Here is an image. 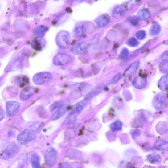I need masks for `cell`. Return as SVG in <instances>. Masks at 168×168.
I'll return each mask as SVG.
<instances>
[{
  "mask_svg": "<svg viewBox=\"0 0 168 168\" xmlns=\"http://www.w3.org/2000/svg\"><path fill=\"white\" fill-rule=\"evenodd\" d=\"M66 108H67L64 105L61 106L53 115L52 117V120H55L60 118L65 113Z\"/></svg>",
  "mask_w": 168,
  "mask_h": 168,
  "instance_id": "12",
  "label": "cell"
},
{
  "mask_svg": "<svg viewBox=\"0 0 168 168\" xmlns=\"http://www.w3.org/2000/svg\"><path fill=\"white\" fill-rule=\"evenodd\" d=\"M27 80L26 77H19L17 80V83L20 86H22L23 84H25V83H27Z\"/></svg>",
  "mask_w": 168,
  "mask_h": 168,
  "instance_id": "21",
  "label": "cell"
},
{
  "mask_svg": "<svg viewBox=\"0 0 168 168\" xmlns=\"http://www.w3.org/2000/svg\"><path fill=\"white\" fill-rule=\"evenodd\" d=\"M88 45L85 43H82L76 45L72 49V52L75 54L78 55L85 52L87 50Z\"/></svg>",
  "mask_w": 168,
  "mask_h": 168,
  "instance_id": "9",
  "label": "cell"
},
{
  "mask_svg": "<svg viewBox=\"0 0 168 168\" xmlns=\"http://www.w3.org/2000/svg\"><path fill=\"white\" fill-rule=\"evenodd\" d=\"M5 115V111L2 108L0 107V121L4 118Z\"/></svg>",
  "mask_w": 168,
  "mask_h": 168,
  "instance_id": "23",
  "label": "cell"
},
{
  "mask_svg": "<svg viewBox=\"0 0 168 168\" xmlns=\"http://www.w3.org/2000/svg\"><path fill=\"white\" fill-rule=\"evenodd\" d=\"M32 47L35 49L39 50L42 47L41 43L40 40L38 39H35L33 41L32 43Z\"/></svg>",
  "mask_w": 168,
  "mask_h": 168,
  "instance_id": "18",
  "label": "cell"
},
{
  "mask_svg": "<svg viewBox=\"0 0 168 168\" xmlns=\"http://www.w3.org/2000/svg\"><path fill=\"white\" fill-rule=\"evenodd\" d=\"M35 89L31 87H27L24 88L20 94V99L23 101L28 100L34 94Z\"/></svg>",
  "mask_w": 168,
  "mask_h": 168,
  "instance_id": "8",
  "label": "cell"
},
{
  "mask_svg": "<svg viewBox=\"0 0 168 168\" xmlns=\"http://www.w3.org/2000/svg\"><path fill=\"white\" fill-rule=\"evenodd\" d=\"M52 76L48 72H43L35 74L33 78L34 82L37 85H42L49 82Z\"/></svg>",
  "mask_w": 168,
  "mask_h": 168,
  "instance_id": "2",
  "label": "cell"
},
{
  "mask_svg": "<svg viewBox=\"0 0 168 168\" xmlns=\"http://www.w3.org/2000/svg\"><path fill=\"white\" fill-rule=\"evenodd\" d=\"M130 21L133 24H137L138 22V19L135 17L131 18H130Z\"/></svg>",
  "mask_w": 168,
  "mask_h": 168,
  "instance_id": "24",
  "label": "cell"
},
{
  "mask_svg": "<svg viewBox=\"0 0 168 168\" xmlns=\"http://www.w3.org/2000/svg\"><path fill=\"white\" fill-rule=\"evenodd\" d=\"M20 104L16 101H10L6 104V112L7 115L9 117L16 114L19 108Z\"/></svg>",
  "mask_w": 168,
  "mask_h": 168,
  "instance_id": "4",
  "label": "cell"
},
{
  "mask_svg": "<svg viewBox=\"0 0 168 168\" xmlns=\"http://www.w3.org/2000/svg\"><path fill=\"white\" fill-rule=\"evenodd\" d=\"M32 165L34 168L40 167V164L38 156L36 154H33L31 157Z\"/></svg>",
  "mask_w": 168,
  "mask_h": 168,
  "instance_id": "16",
  "label": "cell"
},
{
  "mask_svg": "<svg viewBox=\"0 0 168 168\" xmlns=\"http://www.w3.org/2000/svg\"><path fill=\"white\" fill-rule=\"evenodd\" d=\"M86 103V101L85 100L81 101L77 104L75 105L72 109V113H71L72 114L78 113L83 108Z\"/></svg>",
  "mask_w": 168,
  "mask_h": 168,
  "instance_id": "14",
  "label": "cell"
},
{
  "mask_svg": "<svg viewBox=\"0 0 168 168\" xmlns=\"http://www.w3.org/2000/svg\"><path fill=\"white\" fill-rule=\"evenodd\" d=\"M47 28L44 26H40L36 28L35 31V34L39 36H42L46 32Z\"/></svg>",
  "mask_w": 168,
  "mask_h": 168,
  "instance_id": "15",
  "label": "cell"
},
{
  "mask_svg": "<svg viewBox=\"0 0 168 168\" xmlns=\"http://www.w3.org/2000/svg\"><path fill=\"white\" fill-rule=\"evenodd\" d=\"M136 35V36L138 39H142L145 37V33L144 31L141 30L137 33Z\"/></svg>",
  "mask_w": 168,
  "mask_h": 168,
  "instance_id": "22",
  "label": "cell"
},
{
  "mask_svg": "<svg viewBox=\"0 0 168 168\" xmlns=\"http://www.w3.org/2000/svg\"><path fill=\"white\" fill-rule=\"evenodd\" d=\"M57 157L56 151L52 147H51L47 150L46 154V162L49 166H52L55 164Z\"/></svg>",
  "mask_w": 168,
  "mask_h": 168,
  "instance_id": "5",
  "label": "cell"
},
{
  "mask_svg": "<svg viewBox=\"0 0 168 168\" xmlns=\"http://www.w3.org/2000/svg\"><path fill=\"white\" fill-rule=\"evenodd\" d=\"M69 39V33L66 31L59 32L57 38V44L60 47H65L68 45Z\"/></svg>",
  "mask_w": 168,
  "mask_h": 168,
  "instance_id": "6",
  "label": "cell"
},
{
  "mask_svg": "<svg viewBox=\"0 0 168 168\" xmlns=\"http://www.w3.org/2000/svg\"><path fill=\"white\" fill-rule=\"evenodd\" d=\"M71 57L69 56L63 54H59L54 59V63L57 65H62L70 62Z\"/></svg>",
  "mask_w": 168,
  "mask_h": 168,
  "instance_id": "7",
  "label": "cell"
},
{
  "mask_svg": "<svg viewBox=\"0 0 168 168\" xmlns=\"http://www.w3.org/2000/svg\"><path fill=\"white\" fill-rule=\"evenodd\" d=\"M109 21V15L107 14H103L96 19V22L99 27H103L107 25Z\"/></svg>",
  "mask_w": 168,
  "mask_h": 168,
  "instance_id": "10",
  "label": "cell"
},
{
  "mask_svg": "<svg viewBox=\"0 0 168 168\" xmlns=\"http://www.w3.org/2000/svg\"><path fill=\"white\" fill-rule=\"evenodd\" d=\"M160 30V25L158 24H155L150 29V32L152 35H155L159 33Z\"/></svg>",
  "mask_w": 168,
  "mask_h": 168,
  "instance_id": "17",
  "label": "cell"
},
{
  "mask_svg": "<svg viewBox=\"0 0 168 168\" xmlns=\"http://www.w3.org/2000/svg\"><path fill=\"white\" fill-rule=\"evenodd\" d=\"M42 126L41 122L33 124L19 134L18 141L20 144H24L32 141L36 137Z\"/></svg>",
  "mask_w": 168,
  "mask_h": 168,
  "instance_id": "1",
  "label": "cell"
},
{
  "mask_svg": "<svg viewBox=\"0 0 168 168\" xmlns=\"http://www.w3.org/2000/svg\"><path fill=\"white\" fill-rule=\"evenodd\" d=\"M120 76L121 75L119 74L116 76L115 77L113 80V83H116L117 82V81L118 80H119V79L120 78Z\"/></svg>",
  "mask_w": 168,
  "mask_h": 168,
  "instance_id": "25",
  "label": "cell"
},
{
  "mask_svg": "<svg viewBox=\"0 0 168 168\" xmlns=\"http://www.w3.org/2000/svg\"><path fill=\"white\" fill-rule=\"evenodd\" d=\"M83 0H71V1H72L73 3H78L82 2Z\"/></svg>",
  "mask_w": 168,
  "mask_h": 168,
  "instance_id": "26",
  "label": "cell"
},
{
  "mask_svg": "<svg viewBox=\"0 0 168 168\" xmlns=\"http://www.w3.org/2000/svg\"><path fill=\"white\" fill-rule=\"evenodd\" d=\"M84 35V32L83 28L80 27L77 28L75 30V35L77 37H81Z\"/></svg>",
  "mask_w": 168,
  "mask_h": 168,
  "instance_id": "19",
  "label": "cell"
},
{
  "mask_svg": "<svg viewBox=\"0 0 168 168\" xmlns=\"http://www.w3.org/2000/svg\"><path fill=\"white\" fill-rule=\"evenodd\" d=\"M20 150V146L18 145H14L9 147L3 150L1 156L2 158L9 159L12 158L18 153Z\"/></svg>",
  "mask_w": 168,
  "mask_h": 168,
  "instance_id": "3",
  "label": "cell"
},
{
  "mask_svg": "<svg viewBox=\"0 0 168 168\" xmlns=\"http://www.w3.org/2000/svg\"><path fill=\"white\" fill-rule=\"evenodd\" d=\"M125 12V8L124 6H118L114 10L113 13V16L116 18H120L124 16Z\"/></svg>",
  "mask_w": 168,
  "mask_h": 168,
  "instance_id": "11",
  "label": "cell"
},
{
  "mask_svg": "<svg viewBox=\"0 0 168 168\" xmlns=\"http://www.w3.org/2000/svg\"><path fill=\"white\" fill-rule=\"evenodd\" d=\"M137 65H138V64H134L131 65V67L129 68L128 70H126V74L129 73L128 74V75H129L134 72L137 69V68H138L137 67Z\"/></svg>",
  "mask_w": 168,
  "mask_h": 168,
  "instance_id": "20",
  "label": "cell"
},
{
  "mask_svg": "<svg viewBox=\"0 0 168 168\" xmlns=\"http://www.w3.org/2000/svg\"><path fill=\"white\" fill-rule=\"evenodd\" d=\"M138 17L140 19L144 20L149 19L150 17V14L146 9H142L137 14Z\"/></svg>",
  "mask_w": 168,
  "mask_h": 168,
  "instance_id": "13",
  "label": "cell"
}]
</instances>
